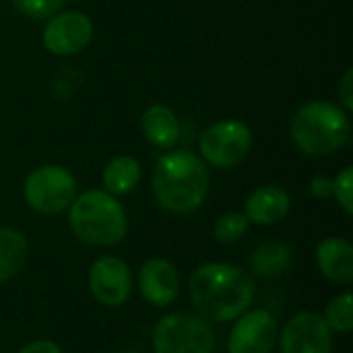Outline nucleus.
Here are the masks:
<instances>
[{"label":"nucleus","instance_id":"1","mask_svg":"<svg viewBox=\"0 0 353 353\" xmlns=\"http://www.w3.org/2000/svg\"><path fill=\"white\" fill-rule=\"evenodd\" d=\"M190 300L205 321L230 323L252 304L254 279L236 265L207 263L190 277Z\"/></svg>","mask_w":353,"mask_h":353},{"label":"nucleus","instance_id":"2","mask_svg":"<svg viewBox=\"0 0 353 353\" xmlns=\"http://www.w3.org/2000/svg\"><path fill=\"white\" fill-rule=\"evenodd\" d=\"M151 188L155 201L170 213L196 211L209 192V170L190 151H170L155 163Z\"/></svg>","mask_w":353,"mask_h":353},{"label":"nucleus","instance_id":"3","mask_svg":"<svg viewBox=\"0 0 353 353\" xmlns=\"http://www.w3.org/2000/svg\"><path fill=\"white\" fill-rule=\"evenodd\" d=\"M290 134L298 151L312 157H325L341 151L352 139V120L339 103L314 99L296 110L290 122Z\"/></svg>","mask_w":353,"mask_h":353},{"label":"nucleus","instance_id":"4","mask_svg":"<svg viewBox=\"0 0 353 353\" xmlns=\"http://www.w3.org/2000/svg\"><path fill=\"white\" fill-rule=\"evenodd\" d=\"M72 234L89 246H114L126 238L128 217L118 196L105 190H87L68 207Z\"/></svg>","mask_w":353,"mask_h":353},{"label":"nucleus","instance_id":"5","mask_svg":"<svg viewBox=\"0 0 353 353\" xmlns=\"http://www.w3.org/2000/svg\"><path fill=\"white\" fill-rule=\"evenodd\" d=\"M155 353H213L215 331L203 316L168 314L153 329Z\"/></svg>","mask_w":353,"mask_h":353},{"label":"nucleus","instance_id":"6","mask_svg":"<svg viewBox=\"0 0 353 353\" xmlns=\"http://www.w3.org/2000/svg\"><path fill=\"white\" fill-rule=\"evenodd\" d=\"M23 194L33 211L41 215H58L68 211L77 199V180L66 168L48 163L27 176Z\"/></svg>","mask_w":353,"mask_h":353},{"label":"nucleus","instance_id":"7","mask_svg":"<svg viewBox=\"0 0 353 353\" xmlns=\"http://www.w3.org/2000/svg\"><path fill=\"white\" fill-rule=\"evenodd\" d=\"M252 147V132L240 120H221L209 126L199 139L201 159L219 170H232L246 159Z\"/></svg>","mask_w":353,"mask_h":353},{"label":"nucleus","instance_id":"8","mask_svg":"<svg viewBox=\"0 0 353 353\" xmlns=\"http://www.w3.org/2000/svg\"><path fill=\"white\" fill-rule=\"evenodd\" d=\"M93 21L81 10H60L48 19L41 39L50 54L66 58L81 54L93 39Z\"/></svg>","mask_w":353,"mask_h":353},{"label":"nucleus","instance_id":"9","mask_svg":"<svg viewBox=\"0 0 353 353\" xmlns=\"http://www.w3.org/2000/svg\"><path fill=\"white\" fill-rule=\"evenodd\" d=\"M236 321L228 339V352L271 353L279 337V325L269 310H246Z\"/></svg>","mask_w":353,"mask_h":353},{"label":"nucleus","instance_id":"10","mask_svg":"<svg viewBox=\"0 0 353 353\" xmlns=\"http://www.w3.org/2000/svg\"><path fill=\"white\" fill-rule=\"evenodd\" d=\"M277 339L281 353H331L333 350V331L316 312L292 316Z\"/></svg>","mask_w":353,"mask_h":353},{"label":"nucleus","instance_id":"11","mask_svg":"<svg viewBox=\"0 0 353 353\" xmlns=\"http://www.w3.org/2000/svg\"><path fill=\"white\" fill-rule=\"evenodd\" d=\"M89 290L103 306H122L132 292V273L118 256H101L89 271Z\"/></svg>","mask_w":353,"mask_h":353},{"label":"nucleus","instance_id":"12","mask_svg":"<svg viewBox=\"0 0 353 353\" xmlns=\"http://www.w3.org/2000/svg\"><path fill=\"white\" fill-rule=\"evenodd\" d=\"M141 296L155 308L170 306L180 292V277L176 267L165 259H151L139 273Z\"/></svg>","mask_w":353,"mask_h":353},{"label":"nucleus","instance_id":"13","mask_svg":"<svg viewBox=\"0 0 353 353\" xmlns=\"http://www.w3.org/2000/svg\"><path fill=\"white\" fill-rule=\"evenodd\" d=\"M292 199L285 188L265 184L252 190L244 203V215L248 221L259 225H275L290 215Z\"/></svg>","mask_w":353,"mask_h":353},{"label":"nucleus","instance_id":"14","mask_svg":"<svg viewBox=\"0 0 353 353\" xmlns=\"http://www.w3.org/2000/svg\"><path fill=\"white\" fill-rule=\"evenodd\" d=\"M316 265L333 281L347 285L353 281V246L345 238H327L316 246Z\"/></svg>","mask_w":353,"mask_h":353},{"label":"nucleus","instance_id":"15","mask_svg":"<svg viewBox=\"0 0 353 353\" xmlns=\"http://www.w3.org/2000/svg\"><path fill=\"white\" fill-rule=\"evenodd\" d=\"M141 132L143 137L157 149H172L180 141V120L176 112L163 103L149 105L141 116Z\"/></svg>","mask_w":353,"mask_h":353},{"label":"nucleus","instance_id":"16","mask_svg":"<svg viewBox=\"0 0 353 353\" xmlns=\"http://www.w3.org/2000/svg\"><path fill=\"white\" fill-rule=\"evenodd\" d=\"M141 176H143V170H141L139 159H134L132 155H116L105 163L101 180H103L105 192L114 196H124V194H130L139 186Z\"/></svg>","mask_w":353,"mask_h":353},{"label":"nucleus","instance_id":"17","mask_svg":"<svg viewBox=\"0 0 353 353\" xmlns=\"http://www.w3.org/2000/svg\"><path fill=\"white\" fill-rule=\"evenodd\" d=\"M292 263L294 250L283 242H265L250 256L252 273L259 277H279L292 267Z\"/></svg>","mask_w":353,"mask_h":353},{"label":"nucleus","instance_id":"18","mask_svg":"<svg viewBox=\"0 0 353 353\" xmlns=\"http://www.w3.org/2000/svg\"><path fill=\"white\" fill-rule=\"evenodd\" d=\"M27 238L12 228H0V283L14 277L27 261Z\"/></svg>","mask_w":353,"mask_h":353},{"label":"nucleus","instance_id":"19","mask_svg":"<svg viewBox=\"0 0 353 353\" xmlns=\"http://www.w3.org/2000/svg\"><path fill=\"white\" fill-rule=\"evenodd\" d=\"M325 323L335 333H350L353 329V298L350 292L333 298L325 312Z\"/></svg>","mask_w":353,"mask_h":353},{"label":"nucleus","instance_id":"20","mask_svg":"<svg viewBox=\"0 0 353 353\" xmlns=\"http://www.w3.org/2000/svg\"><path fill=\"white\" fill-rule=\"evenodd\" d=\"M248 225H250V221L246 219L244 213L230 211V213L221 215L215 221V225H213V238L219 244H234V242H238L248 232Z\"/></svg>","mask_w":353,"mask_h":353},{"label":"nucleus","instance_id":"21","mask_svg":"<svg viewBox=\"0 0 353 353\" xmlns=\"http://www.w3.org/2000/svg\"><path fill=\"white\" fill-rule=\"evenodd\" d=\"M66 0H12L14 8L33 21H48L56 12L62 10Z\"/></svg>","mask_w":353,"mask_h":353},{"label":"nucleus","instance_id":"22","mask_svg":"<svg viewBox=\"0 0 353 353\" xmlns=\"http://www.w3.org/2000/svg\"><path fill=\"white\" fill-rule=\"evenodd\" d=\"M333 196L347 215L353 213V168H343L333 178Z\"/></svg>","mask_w":353,"mask_h":353},{"label":"nucleus","instance_id":"23","mask_svg":"<svg viewBox=\"0 0 353 353\" xmlns=\"http://www.w3.org/2000/svg\"><path fill=\"white\" fill-rule=\"evenodd\" d=\"M337 97H339V105L345 110V112H352L353 110V70L347 68L341 77V81L337 83Z\"/></svg>","mask_w":353,"mask_h":353},{"label":"nucleus","instance_id":"24","mask_svg":"<svg viewBox=\"0 0 353 353\" xmlns=\"http://www.w3.org/2000/svg\"><path fill=\"white\" fill-rule=\"evenodd\" d=\"M310 192H312V196L323 199V201L329 199V196H333V178H329V176H316V178H312Z\"/></svg>","mask_w":353,"mask_h":353},{"label":"nucleus","instance_id":"25","mask_svg":"<svg viewBox=\"0 0 353 353\" xmlns=\"http://www.w3.org/2000/svg\"><path fill=\"white\" fill-rule=\"evenodd\" d=\"M19 353H62V350L50 339H37V341L27 343Z\"/></svg>","mask_w":353,"mask_h":353}]
</instances>
